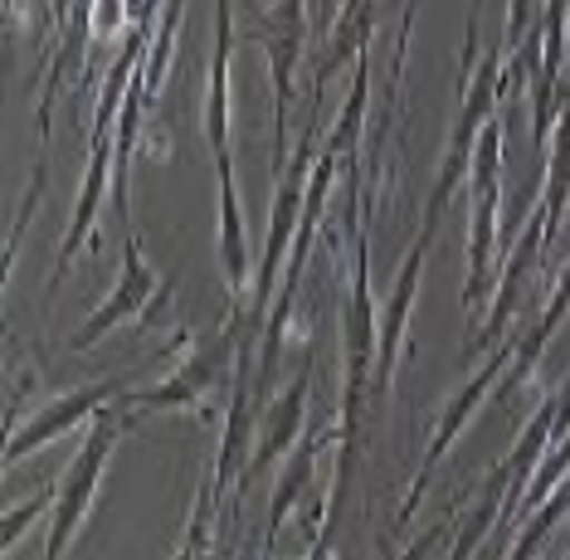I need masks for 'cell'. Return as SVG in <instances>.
<instances>
[{
    "mask_svg": "<svg viewBox=\"0 0 570 560\" xmlns=\"http://www.w3.org/2000/svg\"><path fill=\"white\" fill-rule=\"evenodd\" d=\"M132 0H88V35L94 39H112L127 24Z\"/></svg>",
    "mask_w": 570,
    "mask_h": 560,
    "instance_id": "obj_18",
    "label": "cell"
},
{
    "mask_svg": "<svg viewBox=\"0 0 570 560\" xmlns=\"http://www.w3.org/2000/svg\"><path fill=\"white\" fill-rule=\"evenodd\" d=\"M566 317H570V258L561 264V273H556L551 297H547V307H541V317L531 322V332L522 342H512V361H508V371H502V390H508V395H517V390L537 375V366L547 361V351L556 342V332L566 327Z\"/></svg>",
    "mask_w": 570,
    "mask_h": 560,
    "instance_id": "obj_14",
    "label": "cell"
},
{
    "mask_svg": "<svg viewBox=\"0 0 570 560\" xmlns=\"http://www.w3.org/2000/svg\"><path fill=\"white\" fill-rule=\"evenodd\" d=\"M254 39L264 45L268 83H274V176L288 166V112L297 98V69H303L307 39H313V6L307 0H274L254 10Z\"/></svg>",
    "mask_w": 570,
    "mask_h": 560,
    "instance_id": "obj_4",
    "label": "cell"
},
{
    "mask_svg": "<svg viewBox=\"0 0 570 560\" xmlns=\"http://www.w3.org/2000/svg\"><path fill=\"white\" fill-rule=\"evenodd\" d=\"M434 234L420 229L414 244L400 258V273L391 283V297L381 303V346H375V375H371V400L381 405L395 385V366L405 356V336H410V312H414V297H420V278H424V254H430Z\"/></svg>",
    "mask_w": 570,
    "mask_h": 560,
    "instance_id": "obj_9",
    "label": "cell"
},
{
    "mask_svg": "<svg viewBox=\"0 0 570 560\" xmlns=\"http://www.w3.org/2000/svg\"><path fill=\"white\" fill-rule=\"evenodd\" d=\"M508 361H512V342H498L492 351H483V366H478L469 381H463L459 390L449 395V405L439 410V424H434V439H430V449H424V459L420 468H414V483L405 492V502H400V527L410 522L414 512H420V502H424V488H430V478H434V468L449 459V449L463 439V429H469L478 420V410L488 405V395L502 385V371H508Z\"/></svg>",
    "mask_w": 570,
    "mask_h": 560,
    "instance_id": "obj_5",
    "label": "cell"
},
{
    "mask_svg": "<svg viewBox=\"0 0 570 560\" xmlns=\"http://www.w3.org/2000/svg\"><path fill=\"white\" fill-rule=\"evenodd\" d=\"M498 78H502V45L488 49L478 59V69L469 78H459V112H453V127H449V141H444V161H439V176H434V190H430V205H424V219L420 229L439 234V219H444L453 190L469 180V166H473V147H478V132L488 127V117L502 108L498 98Z\"/></svg>",
    "mask_w": 570,
    "mask_h": 560,
    "instance_id": "obj_1",
    "label": "cell"
},
{
    "mask_svg": "<svg viewBox=\"0 0 570 560\" xmlns=\"http://www.w3.org/2000/svg\"><path fill=\"white\" fill-rule=\"evenodd\" d=\"M307 371H297L288 385H283V395H268V405L258 410V429H254V449H249V463H244V478L239 488L249 483V478L268 473L274 463H283L288 453L297 449V439L307 434Z\"/></svg>",
    "mask_w": 570,
    "mask_h": 560,
    "instance_id": "obj_10",
    "label": "cell"
},
{
    "mask_svg": "<svg viewBox=\"0 0 570 560\" xmlns=\"http://www.w3.org/2000/svg\"><path fill=\"white\" fill-rule=\"evenodd\" d=\"M229 55H235V20L229 0H215V49H210V88H205V141L215 151V176H235L229 161Z\"/></svg>",
    "mask_w": 570,
    "mask_h": 560,
    "instance_id": "obj_12",
    "label": "cell"
},
{
    "mask_svg": "<svg viewBox=\"0 0 570 560\" xmlns=\"http://www.w3.org/2000/svg\"><path fill=\"white\" fill-rule=\"evenodd\" d=\"M254 336L244 327V312L225 322V332H215L210 342L190 346V356L180 361V366L166 375L161 385H147V390H127L118 405H132V410H196V414H210L205 410V400L215 395L219 385H225V375L235 371V361L244 356V346H249Z\"/></svg>",
    "mask_w": 570,
    "mask_h": 560,
    "instance_id": "obj_3",
    "label": "cell"
},
{
    "mask_svg": "<svg viewBox=\"0 0 570 560\" xmlns=\"http://www.w3.org/2000/svg\"><path fill=\"white\" fill-rule=\"evenodd\" d=\"M127 395V381L122 375H108V381H94V385H79V390H63V395L45 400L24 414L20 424L6 429V449H0V468H16L24 463L30 453H40L49 444H59L63 434H73L79 424H94L98 410H108L112 400Z\"/></svg>",
    "mask_w": 570,
    "mask_h": 560,
    "instance_id": "obj_6",
    "label": "cell"
},
{
    "mask_svg": "<svg viewBox=\"0 0 570 560\" xmlns=\"http://www.w3.org/2000/svg\"><path fill=\"white\" fill-rule=\"evenodd\" d=\"M219 278L229 297H244L254 283V258H249V229H244V205L235 176H219Z\"/></svg>",
    "mask_w": 570,
    "mask_h": 560,
    "instance_id": "obj_15",
    "label": "cell"
},
{
    "mask_svg": "<svg viewBox=\"0 0 570 560\" xmlns=\"http://www.w3.org/2000/svg\"><path fill=\"white\" fill-rule=\"evenodd\" d=\"M547 205H531V215L522 219V229H517V239L502 249V264H498V283H492V303L488 312L478 317V332H473V351H492L508 336L512 317H517V303H522L531 273H537L541 254H547Z\"/></svg>",
    "mask_w": 570,
    "mask_h": 560,
    "instance_id": "obj_7",
    "label": "cell"
},
{
    "mask_svg": "<svg viewBox=\"0 0 570 560\" xmlns=\"http://www.w3.org/2000/svg\"><path fill=\"white\" fill-rule=\"evenodd\" d=\"M371 39H375V0H346L342 10L332 16L327 24V45H322V55H317V78H313V108L322 102V94H327V83L336 73L346 69V63H356L361 55L371 49Z\"/></svg>",
    "mask_w": 570,
    "mask_h": 560,
    "instance_id": "obj_13",
    "label": "cell"
},
{
    "mask_svg": "<svg viewBox=\"0 0 570 560\" xmlns=\"http://www.w3.org/2000/svg\"><path fill=\"white\" fill-rule=\"evenodd\" d=\"M566 537H570V527H566Z\"/></svg>",
    "mask_w": 570,
    "mask_h": 560,
    "instance_id": "obj_20",
    "label": "cell"
},
{
    "mask_svg": "<svg viewBox=\"0 0 570 560\" xmlns=\"http://www.w3.org/2000/svg\"><path fill=\"white\" fill-rule=\"evenodd\" d=\"M180 16H186V0H166V10H161V35L147 39V55H141V83H147V102L157 98L161 83H166V63H171V49H176Z\"/></svg>",
    "mask_w": 570,
    "mask_h": 560,
    "instance_id": "obj_16",
    "label": "cell"
},
{
    "mask_svg": "<svg viewBox=\"0 0 570 560\" xmlns=\"http://www.w3.org/2000/svg\"><path fill=\"white\" fill-rule=\"evenodd\" d=\"M332 16H336V0H317V20L332 24Z\"/></svg>",
    "mask_w": 570,
    "mask_h": 560,
    "instance_id": "obj_19",
    "label": "cell"
},
{
    "mask_svg": "<svg viewBox=\"0 0 570 560\" xmlns=\"http://www.w3.org/2000/svg\"><path fill=\"white\" fill-rule=\"evenodd\" d=\"M336 444H342V424H322V429H313V434L297 439V449L278 463V483H274V498H268V527H264L268 551H274L283 522H288L303 502H313L307 498V492H313V478H317V468H327L322 459H327Z\"/></svg>",
    "mask_w": 570,
    "mask_h": 560,
    "instance_id": "obj_11",
    "label": "cell"
},
{
    "mask_svg": "<svg viewBox=\"0 0 570 560\" xmlns=\"http://www.w3.org/2000/svg\"><path fill=\"white\" fill-rule=\"evenodd\" d=\"M49 512H55V492L6 507V512H0V556H16V551H20V541H24V531L40 522V517H49Z\"/></svg>",
    "mask_w": 570,
    "mask_h": 560,
    "instance_id": "obj_17",
    "label": "cell"
},
{
    "mask_svg": "<svg viewBox=\"0 0 570 560\" xmlns=\"http://www.w3.org/2000/svg\"><path fill=\"white\" fill-rule=\"evenodd\" d=\"M132 424L122 410H98L94 424H88L83 444L79 453L69 459V468H63L59 488H55V512H49V541H45V560H59L63 551H69V541L83 531L88 512H94L98 502V488H102V473H108L112 463V449H118L122 429Z\"/></svg>",
    "mask_w": 570,
    "mask_h": 560,
    "instance_id": "obj_2",
    "label": "cell"
},
{
    "mask_svg": "<svg viewBox=\"0 0 570 560\" xmlns=\"http://www.w3.org/2000/svg\"><path fill=\"white\" fill-rule=\"evenodd\" d=\"M161 293V278H157V268H151V258L141 254V239H137V229H122V268H118V283L108 288V297L88 312V317L73 327L69 336V351L73 356H83V351H94L102 336H112L122 327V322H132V317H147V307H151V297Z\"/></svg>",
    "mask_w": 570,
    "mask_h": 560,
    "instance_id": "obj_8",
    "label": "cell"
}]
</instances>
